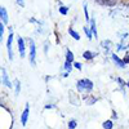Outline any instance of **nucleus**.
Returning <instances> with one entry per match:
<instances>
[{
	"label": "nucleus",
	"instance_id": "1",
	"mask_svg": "<svg viewBox=\"0 0 129 129\" xmlns=\"http://www.w3.org/2000/svg\"><path fill=\"white\" fill-rule=\"evenodd\" d=\"M76 88H78V92H79V93H83V92L90 93V92L93 90V88H94V84H93V81H92L90 79H87V78H85V79L78 80Z\"/></svg>",
	"mask_w": 129,
	"mask_h": 129
},
{
	"label": "nucleus",
	"instance_id": "2",
	"mask_svg": "<svg viewBox=\"0 0 129 129\" xmlns=\"http://www.w3.org/2000/svg\"><path fill=\"white\" fill-rule=\"evenodd\" d=\"M28 47H30V52H28V59L31 66L36 64V44L32 39H28Z\"/></svg>",
	"mask_w": 129,
	"mask_h": 129
},
{
	"label": "nucleus",
	"instance_id": "3",
	"mask_svg": "<svg viewBox=\"0 0 129 129\" xmlns=\"http://www.w3.org/2000/svg\"><path fill=\"white\" fill-rule=\"evenodd\" d=\"M13 39H14V34H13L12 27H10V28H9V35H8V39H7V50H8V57H9V59H10V61H13V58H14V54H13V48H12Z\"/></svg>",
	"mask_w": 129,
	"mask_h": 129
},
{
	"label": "nucleus",
	"instance_id": "4",
	"mask_svg": "<svg viewBox=\"0 0 129 129\" xmlns=\"http://www.w3.org/2000/svg\"><path fill=\"white\" fill-rule=\"evenodd\" d=\"M17 47H18V52H19V57L25 58L26 57V44H25V39L22 36H18V39H17Z\"/></svg>",
	"mask_w": 129,
	"mask_h": 129
},
{
	"label": "nucleus",
	"instance_id": "5",
	"mask_svg": "<svg viewBox=\"0 0 129 129\" xmlns=\"http://www.w3.org/2000/svg\"><path fill=\"white\" fill-rule=\"evenodd\" d=\"M2 81H3V84L5 85L7 88H10V89L13 88V83L10 81V79H9V76H8V72H7L5 67H2Z\"/></svg>",
	"mask_w": 129,
	"mask_h": 129
},
{
	"label": "nucleus",
	"instance_id": "6",
	"mask_svg": "<svg viewBox=\"0 0 129 129\" xmlns=\"http://www.w3.org/2000/svg\"><path fill=\"white\" fill-rule=\"evenodd\" d=\"M28 116H30V106H28V103H26L25 110L22 111V114H21V124H22V126H26L27 125Z\"/></svg>",
	"mask_w": 129,
	"mask_h": 129
},
{
	"label": "nucleus",
	"instance_id": "7",
	"mask_svg": "<svg viewBox=\"0 0 129 129\" xmlns=\"http://www.w3.org/2000/svg\"><path fill=\"white\" fill-rule=\"evenodd\" d=\"M111 59H112V62H114L119 69H125V67H126V64H125V62L123 61V58H120L119 56L116 54V53H112V54H111Z\"/></svg>",
	"mask_w": 129,
	"mask_h": 129
},
{
	"label": "nucleus",
	"instance_id": "8",
	"mask_svg": "<svg viewBox=\"0 0 129 129\" xmlns=\"http://www.w3.org/2000/svg\"><path fill=\"white\" fill-rule=\"evenodd\" d=\"M0 19H2V22L4 25H7L9 22V16H8V12H7V9L5 7H0Z\"/></svg>",
	"mask_w": 129,
	"mask_h": 129
},
{
	"label": "nucleus",
	"instance_id": "9",
	"mask_svg": "<svg viewBox=\"0 0 129 129\" xmlns=\"http://www.w3.org/2000/svg\"><path fill=\"white\" fill-rule=\"evenodd\" d=\"M89 27H90V30H92V32H93V36L97 39V38H98V32H97V23H95V19H94V18H90V21H89Z\"/></svg>",
	"mask_w": 129,
	"mask_h": 129
},
{
	"label": "nucleus",
	"instance_id": "10",
	"mask_svg": "<svg viewBox=\"0 0 129 129\" xmlns=\"http://www.w3.org/2000/svg\"><path fill=\"white\" fill-rule=\"evenodd\" d=\"M98 53H93L92 50H85V52H83V58L85 59V61H90V59H93Z\"/></svg>",
	"mask_w": 129,
	"mask_h": 129
},
{
	"label": "nucleus",
	"instance_id": "11",
	"mask_svg": "<svg viewBox=\"0 0 129 129\" xmlns=\"http://www.w3.org/2000/svg\"><path fill=\"white\" fill-rule=\"evenodd\" d=\"M69 35L74 39V40H76V41H79L80 40V34L75 30V28H72V27H69Z\"/></svg>",
	"mask_w": 129,
	"mask_h": 129
},
{
	"label": "nucleus",
	"instance_id": "12",
	"mask_svg": "<svg viewBox=\"0 0 129 129\" xmlns=\"http://www.w3.org/2000/svg\"><path fill=\"white\" fill-rule=\"evenodd\" d=\"M83 100L87 102V105H93L94 102H97L98 101V98H97V97H92V94L89 93L87 97H83Z\"/></svg>",
	"mask_w": 129,
	"mask_h": 129
},
{
	"label": "nucleus",
	"instance_id": "13",
	"mask_svg": "<svg viewBox=\"0 0 129 129\" xmlns=\"http://www.w3.org/2000/svg\"><path fill=\"white\" fill-rule=\"evenodd\" d=\"M102 128H103V129H112V128H114V120H112V119L105 120V121L102 123Z\"/></svg>",
	"mask_w": 129,
	"mask_h": 129
},
{
	"label": "nucleus",
	"instance_id": "14",
	"mask_svg": "<svg viewBox=\"0 0 129 129\" xmlns=\"http://www.w3.org/2000/svg\"><path fill=\"white\" fill-rule=\"evenodd\" d=\"M74 58H75L74 53H72V52H71V50L67 48V49H66V61H67V62H71V63H74V62H75V61H74Z\"/></svg>",
	"mask_w": 129,
	"mask_h": 129
},
{
	"label": "nucleus",
	"instance_id": "15",
	"mask_svg": "<svg viewBox=\"0 0 129 129\" xmlns=\"http://www.w3.org/2000/svg\"><path fill=\"white\" fill-rule=\"evenodd\" d=\"M83 30H84V34L87 35V38L89 39V40H92L94 36H93V32H92V30H90V27H88V26H84L83 27Z\"/></svg>",
	"mask_w": 129,
	"mask_h": 129
},
{
	"label": "nucleus",
	"instance_id": "16",
	"mask_svg": "<svg viewBox=\"0 0 129 129\" xmlns=\"http://www.w3.org/2000/svg\"><path fill=\"white\" fill-rule=\"evenodd\" d=\"M59 13L62 14V16H67V13H69V7L67 5H59Z\"/></svg>",
	"mask_w": 129,
	"mask_h": 129
},
{
	"label": "nucleus",
	"instance_id": "17",
	"mask_svg": "<svg viewBox=\"0 0 129 129\" xmlns=\"http://www.w3.org/2000/svg\"><path fill=\"white\" fill-rule=\"evenodd\" d=\"M72 64H74V63H71V62H67V61H64L63 69L66 70V72H71V70H72Z\"/></svg>",
	"mask_w": 129,
	"mask_h": 129
},
{
	"label": "nucleus",
	"instance_id": "18",
	"mask_svg": "<svg viewBox=\"0 0 129 129\" xmlns=\"http://www.w3.org/2000/svg\"><path fill=\"white\" fill-rule=\"evenodd\" d=\"M83 8H84V16H85V21H87V22H89L90 18H89V13H88V4L85 3Z\"/></svg>",
	"mask_w": 129,
	"mask_h": 129
},
{
	"label": "nucleus",
	"instance_id": "19",
	"mask_svg": "<svg viewBox=\"0 0 129 129\" xmlns=\"http://www.w3.org/2000/svg\"><path fill=\"white\" fill-rule=\"evenodd\" d=\"M67 125H69V129H75V128L78 126V121L75 120V119H71V120L69 121Z\"/></svg>",
	"mask_w": 129,
	"mask_h": 129
},
{
	"label": "nucleus",
	"instance_id": "20",
	"mask_svg": "<svg viewBox=\"0 0 129 129\" xmlns=\"http://www.w3.org/2000/svg\"><path fill=\"white\" fill-rule=\"evenodd\" d=\"M14 85H16V95H18V94H19V92H21V83H19V80H18V79H16V80H14Z\"/></svg>",
	"mask_w": 129,
	"mask_h": 129
},
{
	"label": "nucleus",
	"instance_id": "21",
	"mask_svg": "<svg viewBox=\"0 0 129 129\" xmlns=\"http://www.w3.org/2000/svg\"><path fill=\"white\" fill-rule=\"evenodd\" d=\"M4 32H5V25L2 22L0 23V39L4 40Z\"/></svg>",
	"mask_w": 129,
	"mask_h": 129
},
{
	"label": "nucleus",
	"instance_id": "22",
	"mask_svg": "<svg viewBox=\"0 0 129 129\" xmlns=\"http://www.w3.org/2000/svg\"><path fill=\"white\" fill-rule=\"evenodd\" d=\"M101 45H102V47H105L107 50H109V48H110V45H111V41H110V40H105Z\"/></svg>",
	"mask_w": 129,
	"mask_h": 129
},
{
	"label": "nucleus",
	"instance_id": "23",
	"mask_svg": "<svg viewBox=\"0 0 129 129\" xmlns=\"http://www.w3.org/2000/svg\"><path fill=\"white\" fill-rule=\"evenodd\" d=\"M74 67L76 69V70H79V71H81L83 70V64L80 62H74Z\"/></svg>",
	"mask_w": 129,
	"mask_h": 129
},
{
	"label": "nucleus",
	"instance_id": "24",
	"mask_svg": "<svg viewBox=\"0 0 129 129\" xmlns=\"http://www.w3.org/2000/svg\"><path fill=\"white\" fill-rule=\"evenodd\" d=\"M115 80H116L117 83H119V85H120V87H125V85H126V83H125V81H124L121 78H116Z\"/></svg>",
	"mask_w": 129,
	"mask_h": 129
},
{
	"label": "nucleus",
	"instance_id": "25",
	"mask_svg": "<svg viewBox=\"0 0 129 129\" xmlns=\"http://www.w3.org/2000/svg\"><path fill=\"white\" fill-rule=\"evenodd\" d=\"M123 61L125 62V64H129V52H126L125 54H124V57H123Z\"/></svg>",
	"mask_w": 129,
	"mask_h": 129
},
{
	"label": "nucleus",
	"instance_id": "26",
	"mask_svg": "<svg viewBox=\"0 0 129 129\" xmlns=\"http://www.w3.org/2000/svg\"><path fill=\"white\" fill-rule=\"evenodd\" d=\"M16 3H17L19 7H22V8L25 7V0H16Z\"/></svg>",
	"mask_w": 129,
	"mask_h": 129
},
{
	"label": "nucleus",
	"instance_id": "27",
	"mask_svg": "<svg viewBox=\"0 0 129 129\" xmlns=\"http://www.w3.org/2000/svg\"><path fill=\"white\" fill-rule=\"evenodd\" d=\"M111 119H112V120H116V119H117V115H116L115 111H112V117H111Z\"/></svg>",
	"mask_w": 129,
	"mask_h": 129
},
{
	"label": "nucleus",
	"instance_id": "28",
	"mask_svg": "<svg viewBox=\"0 0 129 129\" xmlns=\"http://www.w3.org/2000/svg\"><path fill=\"white\" fill-rule=\"evenodd\" d=\"M54 107H56L54 105H47V106H45V109H54Z\"/></svg>",
	"mask_w": 129,
	"mask_h": 129
},
{
	"label": "nucleus",
	"instance_id": "29",
	"mask_svg": "<svg viewBox=\"0 0 129 129\" xmlns=\"http://www.w3.org/2000/svg\"><path fill=\"white\" fill-rule=\"evenodd\" d=\"M48 48H49V44H48V43H45V53H48Z\"/></svg>",
	"mask_w": 129,
	"mask_h": 129
},
{
	"label": "nucleus",
	"instance_id": "30",
	"mask_svg": "<svg viewBox=\"0 0 129 129\" xmlns=\"http://www.w3.org/2000/svg\"><path fill=\"white\" fill-rule=\"evenodd\" d=\"M69 74H70V72H64V74H63V78H67V76H69Z\"/></svg>",
	"mask_w": 129,
	"mask_h": 129
},
{
	"label": "nucleus",
	"instance_id": "31",
	"mask_svg": "<svg viewBox=\"0 0 129 129\" xmlns=\"http://www.w3.org/2000/svg\"><path fill=\"white\" fill-rule=\"evenodd\" d=\"M126 87H128V88H129V81H128V83H126Z\"/></svg>",
	"mask_w": 129,
	"mask_h": 129
}]
</instances>
